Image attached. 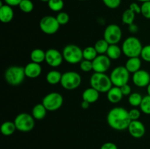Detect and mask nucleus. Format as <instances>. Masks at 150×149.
Wrapping results in <instances>:
<instances>
[{"mask_svg":"<svg viewBox=\"0 0 150 149\" xmlns=\"http://www.w3.org/2000/svg\"><path fill=\"white\" fill-rule=\"evenodd\" d=\"M107 122L113 129L123 131L127 129L131 120L129 117V112L125 108L116 107L110 110L107 115Z\"/></svg>","mask_w":150,"mask_h":149,"instance_id":"nucleus-1","label":"nucleus"},{"mask_svg":"<svg viewBox=\"0 0 150 149\" xmlns=\"http://www.w3.org/2000/svg\"><path fill=\"white\" fill-rule=\"evenodd\" d=\"M143 46L139 38L130 36L124 40L122 46V53L128 58L139 57L142 53Z\"/></svg>","mask_w":150,"mask_h":149,"instance_id":"nucleus-2","label":"nucleus"},{"mask_svg":"<svg viewBox=\"0 0 150 149\" xmlns=\"http://www.w3.org/2000/svg\"><path fill=\"white\" fill-rule=\"evenodd\" d=\"M90 86L100 93H107L112 88L110 76L105 73L95 72L90 77Z\"/></svg>","mask_w":150,"mask_h":149,"instance_id":"nucleus-3","label":"nucleus"},{"mask_svg":"<svg viewBox=\"0 0 150 149\" xmlns=\"http://www.w3.org/2000/svg\"><path fill=\"white\" fill-rule=\"evenodd\" d=\"M25 77L24 67L21 66H11L4 72V79L8 84L13 86H18L21 84Z\"/></svg>","mask_w":150,"mask_h":149,"instance_id":"nucleus-4","label":"nucleus"},{"mask_svg":"<svg viewBox=\"0 0 150 149\" xmlns=\"http://www.w3.org/2000/svg\"><path fill=\"white\" fill-rule=\"evenodd\" d=\"M64 61L70 64H80L83 59V50L79 46L73 44L66 45L62 51Z\"/></svg>","mask_w":150,"mask_h":149,"instance_id":"nucleus-5","label":"nucleus"},{"mask_svg":"<svg viewBox=\"0 0 150 149\" xmlns=\"http://www.w3.org/2000/svg\"><path fill=\"white\" fill-rule=\"evenodd\" d=\"M35 118L32 115L27 112H21L16 115L14 123L16 129L21 132H29L32 131L35 126Z\"/></svg>","mask_w":150,"mask_h":149,"instance_id":"nucleus-6","label":"nucleus"},{"mask_svg":"<svg viewBox=\"0 0 150 149\" xmlns=\"http://www.w3.org/2000/svg\"><path fill=\"white\" fill-rule=\"evenodd\" d=\"M81 76L74 71H68L63 73L60 84L66 90H74L80 86Z\"/></svg>","mask_w":150,"mask_h":149,"instance_id":"nucleus-7","label":"nucleus"},{"mask_svg":"<svg viewBox=\"0 0 150 149\" xmlns=\"http://www.w3.org/2000/svg\"><path fill=\"white\" fill-rule=\"evenodd\" d=\"M110 78L112 82L113 86L121 87L128 83L130 79V72L125 67L119 66L115 67L111 71Z\"/></svg>","mask_w":150,"mask_h":149,"instance_id":"nucleus-8","label":"nucleus"},{"mask_svg":"<svg viewBox=\"0 0 150 149\" xmlns=\"http://www.w3.org/2000/svg\"><path fill=\"white\" fill-rule=\"evenodd\" d=\"M64 99L62 94L57 92H51L43 97L42 104L50 112L57 111L62 106Z\"/></svg>","mask_w":150,"mask_h":149,"instance_id":"nucleus-9","label":"nucleus"},{"mask_svg":"<svg viewBox=\"0 0 150 149\" xmlns=\"http://www.w3.org/2000/svg\"><path fill=\"white\" fill-rule=\"evenodd\" d=\"M40 29L43 33L46 34H54L59 31L60 27L59 23L57 21L56 17L51 15H46L42 17L40 20Z\"/></svg>","mask_w":150,"mask_h":149,"instance_id":"nucleus-10","label":"nucleus"},{"mask_svg":"<svg viewBox=\"0 0 150 149\" xmlns=\"http://www.w3.org/2000/svg\"><path fill=\"white\" fill-rule=\"evenodd\" d=\"M122 32L118 25L110 24L105 29L103 33V39H105L110 45H116L122 39Z\"/></svg>","mask_w":150,"mask_h":149,"instance_id":"nucleus-11","label":"nucleus"},{"mask_svg":"<svg viewBox=\"0 0 150 149\" xmlns=\"http://www.w3.org/2000/svg\"><path fill=\"white\" fill-rule=\"evenodd\" d=\"M92 65L95 72L105 73L109 70L111 67V59L105 54L98 55L92 61Z\"/></svg>","mask_w":150,"mask_h":149,"instance_id":"nucleus-12","label":"nucleus"},{"mask_svg":"<svg viewBox=\"0 0 150 149\" xmlns=\"http://www.w3.org/2000/svg\"><path fill=\"white\" fill-rule=\"evenodd\" d=\"M63 55L58 50L51 48L45 52V62L51 67H58L62 63Z\"/></svg>","mask_w":150,"mask_h":149,"instance_id":"nucleus-13","label":"nucleus"},{"mask_svg":"<svg viewBox=\"0 0 150 149\" xmlns=\"http://www.w3.org/2000/svg\"><path fill=\"white\" fill-rule=\"evenodd\" d=\"M132 80L135 86L139 88L147 87L150 83V74L147 71L140 70L133 73Z\"/></svg>","mask_w":150,"mask_h":149,"instance_id":"nucleus-14","label":"nucleus"},{"mask_svg":"<svg viewBox=\"0 0 150 149\" xmlns=\"http://www.w3.org/2000/svg\"><path fill=\"white\" fill-rule=\"evenodd\" d=\"M129 133L130 135L134 138H141L143 137L146 132V128L142 121L136 120V121H131L128 128Z\"/></svg>","mask_w":150,"mask_h":149,"instance_id":"nucleus-15","label":"nucleus"},{"mask_svg":"<svg viewBox=\"0 0 150 149\" xmlns=\"http://www.w3.org/2000/svg\"><path fill=\"white\" fill-rule=\"evenodd\" d=\"M24 72L26 77L29 78H36L42 73V67L40 64L35 62L28 63L24 67Z\"/></svg>","mask_w":150,"mask_h":149,"instance_id":"nucleus-16","label":"nucleus"},{"mask_svg":"<svg viewBox=\"0 0 150 149\" xmlns=\"http://www.w3.org/2000/svg\"><path fill=\"white\" fill-rule=\"evenodd\" d=\"M14 17V11L13 7L7 4H2L0 2V20L4 23H10Z\"/></svg>","mask_w":150,"mask_h":149,"instance_id":"nucleus-17","label":"nucleus"},{"mask_svg":"<svg viewBox=\"0 0 150 149\" xmlns=\"http://www.w3.org/2000/svg\"><path fill=\"white\" fill-rule=\"evenodd\" d=\"M123 96L124 95L122 93L120 87H117V86H112V88L107 92L108 100L113 104L120 102L122 99Z\"/></svg>","mask_w":150,"mask_h":149,"instance_id":"nucleus-18","label":"nucleus"},{"mask_svg":"<svg viewBox=\"0 0 150 149\" xmlns=\"http://www.w3.org/2000/svg\"><path fill=\"white\" fill-rule=\"evenodd\" d=\"M100 97V92H98L96 89L92 87L88 88L85 89L84 91L82 93V99L83 100L86 101L89 104L95 103L98 100Z\"/></svg>","mask_w":150,"mask_h":149,"instance_id":"nucleus-19","label":"nucleus"},{"mask_svg":"<svg viewBox=\"0 0 150 149\" xmlns=\"http://www.w3.org/2000/svg\"><path fill=\"white\" fill-rule=\"evenodd\" d=\"M125 67L130 73H135L141 70L142 67V60L139 57H132L128 58Z\"/></svg>","mask_w":150,"mask_h":149,"instance_id":"nucleus-20","label":"nucleus"},{"mask_svg":"<svg viewBox=\"0 0 150 149\" xmlns=\"http://www.w3.org/2000/svg\"><path fill=\"white\" fill-rule=\"evenodd\" d=\"M47 110L42 103L37 104L33 107L32 110V115L36 120H42L45 117Z\"/></svg>","mask_w":150,"mask_h":149,"instance_id":"nucleus-21","label":"nucleus"},{"mask_svg":"<svg viewBox=\"0 0 150 149\" xmlns=\"http://www.w3.org/2000/svg\"><path fill=\"white\" fill-rule=\"evenodd\" d=\"M62 74L58 70H51L46 75V81L51 85H57L60 83Z\"/></svg>","mask_w":150,"mask_h":149,"instance_id":"nucleus-22","label":"nucleus"},{"mask_svg":"<svg viewBox=\"0 0 150 149\" xmlns=\"http://www.w3.org/2000/svg\"><path fill=\"white\" fill-rule=\"evenodd\" d=\"M122 53V50L120 47L116 45H110L106 52V55L111 60H117L120 58Z\"/></svg>","mask_w":150,"mask_h":149,"instance_id":"nucleus-23","label":"nucleus"},{"mask_svg":"<svg viewBox=\"0 0 150 149\" xmlns=\"http://www.w3.org/2000/svg\"><path fill=\"white\" fill-rule=\"evenodd\" d=\"M30 58L32 62L40 64L45 61V52L40 48L34 49L30 53Z\"/></svg>","mask_w":150,"mask_h":149,"instance_id":"nucleus-24","label":"nucleus"},{"mask_svg":"<svg viewBox=\"0 0 150 149\" xmlns=\"http://www.w3.org/2000/svg\"><path fill=\"white\" fill-rule=\"evenodd\" d=\"M16 130V127L14 121H4L1 126V132L4 136H10L15 132Z\"/></svg>","mask_w":150,"mask_h":149,"instance_id":"nucleus-25","label":"nucleus"},{"mask_svg":"<svg viewBox=\"0 0 150 149\" xmlns=\"http://www.w3.org/2000/svg\"><path fill=\"white\" fill-rule=\"evenodd\" d=\"M135 18H136V13L132 11L130 8L125 10L124 13L122 15V21L124 24L130 26V25L134 23Z\"/></svg>","mask_w":150,"mask_h":149,"instance_id":"nucleus-26","label":"nucleus"},{"mask_svg":"<svg viewBox=\"0 0 150 149\" xmlns=\"http://www.w3.org/2000/svg\"><path fill=\"white\" fill-rule=\"evenodd\" d=\"M109 45L110 44L105 39H101L95 42L94 47L98 52V55H103V54H106Z\"/></svg>","mask_w":150,"mask_h":149,"instance_id":"nucleus-27","label":"nucleus"},{"mask_svg":"<svg viewBox=\"0 0 150 149\" xmlns=\"http://www.w3.org/2000/svg\"><path fill=\"white\" fill-rule=\"evenodd\" d=\"M98 56V52L94 46H88L83 50V59L92 61Z\"/></svg>","mask_w":150,"mask_h":149,"instance_id":"nucleus-28","label":"nucleus"},{"mask_svg":"<svg viewBox=\"0 0 150 149\" xmlns=\"http://www.w3.org/2000/svg\"><path fill=\"white\" fill-rule=\"evenodd\" d=\"M63 0H49L48 1V6L51 10L54 12H61L64 7Z\"/></svg>","mask_w":150,"mask_h":149,"instance_id":"nucleus-29","label":"nucleus"},{"mask_svg":"<svg viewBox=\"0 0 150 149\" xmlns=\"http://www.w3.org/2000/svg\"><path fill=\"white\" fill-rule=\"evenodd\" d=\"M142 99H143L142 95L137 92H135V93H131V94L129 96L128 102L131 106L139 107L142 103Z\"/></svg>","mask_w":150,"mask_h":149,"instance_id":"nucleus-30","label":"nucleus"},{"mask_svg":"<svg viewBox=\"0 0 150 149\" xmlns=\"http://www.w3.org/2000/svg\"><path fill=\"white\" fill-rule=\"evenodd\" d=\"M18 7L23 13H29L33 10L34 4L31 0H22Z\"/></svg>","mask_w":150,"mask_h":149,"instance_id":"nucleus-31","label":"nucleus"},{"mask_svg":"<svg viewBox=\"0 0 150 149\" xmlns=\"http://www.w3.org/2000/svg\"><path fill=\"white\" fill-rule=\"evenodd\" d=\"M140 108L142 112L146 115H150V96L146 95L144 96L142 102L140 105Z\"/></svg>","mask_w":150,"mask_h":149,"instance_id":"nucleus-32","label":"nucleus"},{"mask_svg":"<svg viewBox=\"0 0 150 149\" xmlns=\"http://www.w3.org/2000/svg\"><path fill=\"white\" fill-rule=\"evenodd\" d=\"M56 18L61 26V25H65L68 23L69 20H70V16L65 12H59L57 14Z\"/></svg>","mask_w":150,"mask_h":149,"instance_id":"nucleus-33","label":"nucleus"},{"mask_svg":"<svg viewBox=\"0 0 150 149\" xmlns=\"http://www.w3.org/2000/svg\"><path fill=\"white\" fill-rule=\"evenodd\" d=\"M141 14L146 19H150V1L142 3L141 6Z\"/></svg>","mask_w":150,"mask_h":149,"instance_id":"nucleus-34","label":"nucleus"},{"mask_svg":"<svg viewBox=\"0 0 150 149\" xmlns=\"http://www.w3.org/2000/svg\"><path fill=\"white\" fill-rule=\"evenodd\" d=\"M80 69L85 72H90L91 70H93L92 61L83 59L80 63Z\"/></svg>","mask_w":150,"mask_h":149,"instance_id":"nucleus-35","label":"nucleus"},{"mask_svg":"<svg viewBox=\"0 0 150 149\" xmlns=\"http://www.w3.org/2000/svg\"><path fill=\"white\" fill-rule=\"evenodd\" d=\"M103 4L110 9H116L120 7L121 0H102Z\"/></svg>","mask_w":150,"mask_h":149,"instance_id":"nucleus-36","label":"nucleus"},{"mask_svg":"<svg viewBox=\"0 0 150 149\" xmlns=\"http://www.w3.org/2000/svg\"><path fill=\"white\" fill-rule=\"evenodd\" d=\"M141 57L144 61L146 62H150V45H147L143 47Z\"/></svg>","mask_w":150,"mask_h":149,"instance_id":"nucleus-37","label":"nucleus"},{"mask_svg":"<svg viewBox=\"0 0 150 149\" xmlns=\"http://www.w3.org/2000/svg\"><path fill=\"white\" fill-rule=\"evenodd\" d=\"M129 112V117H130L131 121H136L139 120L141 116V111L139 110L136 109V108H133L130 110L128 111Z\"/></svg>","mask_w":150,"mask_h":149,"instance_id":"nucleus-38","label":"nucleus"},{"mask_svg":"<svg viewBox=\"0 0 150 149\" xmlns=\"http://www.w3.org/2000/svg\"><path fill=\"white\" fill-rule=\"evenodd\" d=\"M120 89L122 91V93L124 96H130L131 94V92H132V89L131 87H130V85L127 84L124 85V86H121L120 87Z\"/></svg>","mask_w":150,"mask_h":149,"instance_id":"nucleus-39","label":"nucleus"},{"mask_svg":"<svg viewBox=\"0 0 150 149\" xmlns=\"http://www.w3.org/2000/svg\"><path fill=\"white\" fill-rule=\"evenodd\" d=\"M100 149H118L117 145L111 142H107L102 145Z\"/></svg>","mask_w":150,"mask_h":149,"instance_id":"nucleus-40","label":"nucleus"},{"mask_svg":"<svg viewBox=\"0 0 150 149\" xmlns=\"http://www.w3.org/2000/svg\"><path fill=\"white\" fill-rule=\"evenodd\" d=\"M129 8H130L132 11L134 12L136 14H140L141 13V7L137 4V3H131V4L130 5V7H129Z\"/></svg>","mask_w":150,"mask_h":149,"instance_id":"nucleus-41","label":"nucleus"},{"mask_svg":"<svg viewBox=\"0 0 150 149\" xmlns=\"http://www.w3.org/2000/svg\"><path fill=\"white\" fill-rule=\"evenodd\" d=\"M22 0H4L6 4L10 5L11 7H15V6H18L20 3L21 2Z\"/></svg>","mask_w":150,"mask_h":149,"instance_id":"nucleus-42","label":"nucleus"},{"mask_svg":"<svg viewBox=\"0 0 150 149\" xmlns=\"http://www.w3.org/2000/svg\"><path fill=\"white\" fill-rule=\"evenodd\" d=\"M128 30L131 33H137L138 31H139V27H138V26L136 24L133 23V24L128 26Z\"/></svg>","mask_w":150,"mask_h":149,"instance_id":"nucleus-43","label":"nucleus"},{"mask_svg":"<svg viewBox=\"0 0 150 149\" xmlns=\"http://www.w3.org/2000/svg\"><path fill=\"white\" fill-rule=\"evenodd\" d=\"M89 105H90V104H89L88 102H86V101H84V100L82 101L81 103V107L82 109L83 110L88 109V108H89Z\"/></svg>","mask_w":150,"mask_h":149,"instance_id":"nucleus-44","label":"nucleus"},{"mask_svg":"<svg viewBox=\"0 0 150 149\" xmlns=\"http://www.w3.org/2000/svg\"><path fill=\"white\" fill-rule=\"evenodd\" d=\"M146 91H147V95H149L150 96V83L149 85L147 86V87H146Z\"/></svg>","mask_w":150,"mask_h":149,"instance_id":"nucleus-45","label":"nucleus"},{"mask_svg":"<svg viewBox=\"0 0 150 149\" xmlns=\"http://www.w3.org/2000/svg\"><path fill=\"white\" fill-rule=\"evenodd\" d=\"M137 1H142V3H144V2H146V1H149L150 0H137Z\"/></svg>","mask_w":150,"mask_h":149,"instance_id":"nucleus-46","label":"nucleus"},{"mask_svg":"<svg viewBox=\"0 0 150 149\" xmlns=\"http://www.w3.org/2000/svg\"><path fill=\"white\" fill-rule=\"evenodd\" d=\"M40 1H43V2H48V1H49V0H40Z\"/></svg>","mask_w":150,"mask_h":149,"instance_id":"nucleus-47","label":"nucleus"},{"mask_svg":"<svg viewBox=\"0 0 150 149\" xmlns=\"http://www.w3.org/2000/svg\"><path fill=\"white\" fill-rule=\"evenodd\" d=\"M78 1H86V0H78Z\"/></svg>","mask_w":150,"mask_h":149,"instance_id":"nucleus-48","label":"nucleus"}]
</instances>
